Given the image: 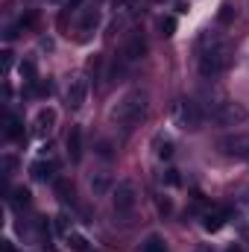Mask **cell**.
Wrapping results in <instances>:
<instances>
[{"mask_svg": "<svg viewBox=\"0 0 249 252\" xmlns=\"http://www.w3.org/2000/svg\"><path fill=\"white\" fill-rule=\"evenodd\" d=\"M232 62V50L223 38H211L205 35L202 38V50H199V73L205 79H214L217 73H223Z\"/></svg>", "mask_w": 249, "mask_h": 252, "instance_id": "cell-1", "label": "cell"}, {"mask_svg": "<svg viewBox=\"0 0 249 252\" xmlns=\"http://www.w3.org/2000/svg\"><path fill=\"white\" fill-rule=\"evenodd\" d=\"M147 91H141V88H135V91H129L124 94L118 103H115V109H112V121L121 126H132L138 124L141 118H144V112H147Z\"/></svg>", "mask_w": 249, "mask_h": 252, "instance_id": "cell-2", "label": "cell"}, {"mask_svg": "<svg viewBox=\"0 0 249 252\" xmlns=\"http://www.w3.org/2000/svg\"><path fill=\"white\" fill-rule=\"evenodd\" d=\"M170 118H173V124L179 129H190L193 132V129L202 126V109L193 100H176L170 106Z\"/></svg>", "mask_w": 249, "mask_h": 252, "instance_id": "cell-3", "label": "cell"}, {"mask_svg": "<svg viewBox=\"0 0 249 252\" xmlns=\"http://www.w3.org/2000/svg\"><path fill=\"white\" fill-rule=\"evenodd\" d=\"M112 205L118 217H129L138 205V188L135 182H118V188L112 190Z\"/></svg>", "mask_w": 249, "mask_h": 252, "instance_id": "cell-4", "label": "cell"}, {"mask_svg": "<svg viewBox=\"0 0 249 252\" xmlns=\"http://www.w3.org/2000/svg\"><path fill=\"white\" fill-rule=\"evenodd\" d=\"M214 124H220V126H241V124H247V118H249V112L241 106V103H235V100H226L214 115Z\"/></svg>", "mask_w": 249, "mask_h": 252, "instance_id": "cell-5", "label": "cell"}, {"mask_svg": "<svg viewBox=\"0 0 249 252\" xmlns=\"http://www.w3.org/2000/svg\"><path fill=\"white\" fill-rule=\"evenodd\" d=\"M85 97H88V79H85V76H76V79H70V85H67V91H64V100H67V106H70V109H82Z\"/></svg>", "mask_w": 249, "mask_h": 252, "instance_id": "cell-6", "label": "cell"}, {"mask_svg": "<svg viewBox=\"0 0 249 252\" xmlns=\"http://www.w3.org/2000/svg\"><path fill=\"white\" fill-rule=\"evenodd\" d=\"M220 150L235 158H249V135H232L220 141Z\"/></svg>", "mask_w": 249, "mask_h": 252, "instance_id": "cell-7", "label": "cell"}, {"mask_svg": "<svg viewBox=\"0 0 249 252\" xmlns=\"http://www.w3.org/2000/svg\"><path fill=\"white\" fill-rule=\"evenodd\" d=\"M53 129H56V112L53 109H41L35 115V121H32V135L35 138H47Z\"/></svg>", "mask_w": 249, "mask_h": 252, "instance_id": "cell-8", "label": "cell"}, {"mask_svg": "<svg viewBox=\"0 0 249 252\" xmlns=\"http://www.w3.org/2000/svg\"><path fill=\"white\" fill-rule=\"evenodd\" d=\"M199 100H202V103H196V106H199L202 112H208V115H214V112L226 103V97H223L220 88H202V91H199Z\"/></svg>", "mask_w": 249, "mask_h": 252, "instance_id": "cell-9", "label": "cell"}, {"mask_svg": "<svg viewBox=\"0 0 249 252\" xmlns=\"http://www.w3.org/2000/svg\"><path fill=\"white\" fill-rule=\"evenodd\" d=\"M144 56H147V41H144L141 32H132L129 41H126V47H124V59L126 62H138Z\"/></svg>", "mask_w": 249, "mask_h": 252, "instance_id": "cell-10", "label": "cell"}, {"mask_svg": "<svg viewBox=\"0 0 249 252\" xmlns=\"http://www.w3.org/2000/svg\"><path fill=\"white\" fill-rule=\"evenodd\" d=\"M64 147H67V156H70V161H79V158H82V129H79V126H70Z\"/></svg>", "mask_w": 249, "mask_h": 252, "instance_id": "cell-11", "label": "cell"}, {"mask_svg": "<svg viewBox=\"0 0 249 252\" xmlns=\"http://www.w3.org/2000/svg\"><path fill=\"white\" fill-rule=\"evenodd\" d=\"M226 220H229V211H223V208H214V211H208V214H205L202 226H205V232H220V229L226 226Z\"/></svg>", "mask_w": 249, "mask_h": 252, "instance_id": "cell-12", "label": "cell"}, {"mask_svg": "<svg viewBox=\"0 0 249 252\" xmlns=\"http://www.w3.org/2000/svg\"><path fill=\"white\" fill-rule=\"evenodd\" d=\"M30 173H32L35 182H50V179L56 176V164H53V161H35V164L30 167Z\"/></svg>", "mask_w": 249, "mask_h": 252, "instance_id": "cell-13", "label": "cell"}, {"mask_svg": "<svg viewBox=\"0 0 249 252\" xmlns=\"http://www.w3.org/2000/svg\"><path fill=\"white\" fill-rule=\"evenodd\" d=\"M97 24H100V12H97V9H85L82 18H79V24H76V30H79V32H94Z\"/></svg>", "mask_w": 249, "mask_h": 252, "instance_id": "cell-14", "label": "cell"}, {"mask_svg": "<svg viewBox=\"0 0 249 252\" xmlns=\"http://www.w3.org/2000/svg\"><path fill=\"white\" fill-rule=\"evenodd\" d=\"M141 252H167L164 238H161V235H150V238L141 244Z\"/></svg>", "mask_w": 249, "mask_h": 252, "instance_id": "cell-15", "label": "cell"}, {"mask_svg": "<svg viewBox=\"0 0 249 252\" xmlns=\"http://www.w3.org/2000/svg\"><path fill=\"white\" fill-rule=\"evenodd\" d=\"M24 126H21V118L18 115H9L6 118V138H21Z\"/></svg>", "mask_w": 249, "mask_h": 252, "instance_id": "cell-16", "label": "cell"}, {"mask_svg": "<svg viewBox=\"0 0 249 252\" xmlns=\"http://www.w3.org/2000/svg\"><path fill=\"white\" fill-rule=\"evenodd\" d=\"M56 193L62 202H73V185L67 179H56Z\"/></svg>", "mask_w": 249, "mask_h": 252, "instance_id": "cell-17", "label": "cell"}, {"mask_svg": "<svg viewBox=\"0 0 249 252\" xmlns=\"http://www.w3.org/2000/svg\"><path fill=\"white\" fill-rule=\"evenodd\" d=\"M156 156H158V158H170V156H173V141L156 138Z\"/></svg>", "mask_w": 249, "mask_h": 252, "instance_id": "cell-18", "label": "cell"}, {"mask_svg": "<svg viewBox=\"0 0 249 252\" xmlns=\"http://www.w3.org/2000/svg\"><path fill=\"white\" fill-rule=\"evenodd\" d=\"M18 70H21V76H24V82H35V62H32V59H24Z\"/></svg>", "mask_w": 249, "mask_h": 252, "instance_id": "cell-19", "label": "cell"}, {"mask_svg": "<svg viewBox=\"0 0 249 252\" xmlns=\"http://www.w3.org/2000/svg\"><path fill=\"white\" fill-rule=\"evenodd\" d=\"M67 244H70V250L73 252H88V241H85L82 235H76V232L67 235Z\"/></svg>", "mask_w": 249, "mask_h": 252, "instance_id": "cell-20", "label": "cell"}, {"mask_svg": "<svg viewBox=\"0 0 249 252\" xmlns=\"http://www.w3.org/2000/svg\"><path fill=\"white\" fill-rule=\"evenodd\" d=\"M91 190H94V193H106V190H109V176H106V173L91 176Z\"/></svg>", "mask_w": 249, "mask_h": 252, "instance_id": "cell-21", "label": "cell"}, {"mask_svg": "<svg viewBox=\"0 0 249 252\" xmlns=\"http://www.w3.org/2000/svg\"><path fill=\"white\" fill-rule=\"evenodd\" d=\"M12 205H18V208L30 205V190L27 188H15L12 190Z\"/></svg>", "mask_w": 249, "mask_h": 252, "instance_id": "cell-22", "label": "cell"}, {"mask_svg": "<svg viewBox=\"0 0 249 252\" xmlns=\"http://www.w3.org/2000/svg\"><path fill=\"white\" fill-rule=\"evenodd\" d=\"M158 27H161V35H173V32H176V18H173V15H164V18L158 21Z\"/></svg>", "mask_w": 249, "mask_h": 252, "instance_id": "cell-23", "label": "cell"}, {"mask_svg": "<svg viewBox=\"0 0 249 252\" xmlns=\"http://www.w3.org/2000/svg\"><path fill=\"white\" fill-rule=\"evenodd\" d=\"M235 15H238V12H235V6H232V3H223V6H220V24H232V21H235Z\"/></svg>", "mask_w": 249, "mask_h": 252, "instance_id": "cell-24", "label": "cell"}, {"mask_svg": "<svg viewBox=\"0 0 249 252\" xmlns=\"http://www.w3.org/2000/svg\"><path fill=\"white\" fill-rule=\"evenodd\" d=\"M3 167H6V176H12V173H15V167H18V161H15L12 156H6V158H3Z\"/></svg>", "mask_w": 249, "mask_h": 252, "instance_id": "cell-25", "label": "cell"}, {"mask_svg": "<svg viewBox=\"0 0 249 252\" xmlns=\"http://www.w3.org/2000/svg\"><path fill=\"white\" fill-rule=\"evenodd\" d=\"M161 182H167V185H179V176H176V170H164Z\"/></svg>", "mask_w": 249, "mask_h": 252, "instance_id": "cell-26", "label": "cell"}, {"mask_svg": "<svg viewBox=\"0 0 249 252\" xmlns=\"http://www.w3.org/2000/svg\"><path fill=\"white\" fill-rule=\"evenodd\" d=\"M56 229H59L62 235H70V232H67V217H64V214H59V217H56Z\"/></svg>", "mask_w": 249, "mask_h": 252, "instance_id": "cell-27", "label": "cell"}, {"mask_svg": "<svg viewBox=\"0 0 249 252\" xmlns=\"http://www.w3.org/2000/svg\"><path fill=\"white\" fill-rule=\"evenodd\" d=\"M100 156H103V158H109V156H112V150H109V144H100Z\"/></svg>", "mask_w": 249, "mask_h": 252, "instance_id": "cell-28", "label": "cell"}, {"mask_svg": "<svg viewBox=\"0 0 249 252\" xmlns=\"http://www.w3.org/2000/svg\"><path fill=\"white\" fill-rule=\"evenodd\" d=\"M0 250H3V252H15V247H12V241H3V244H0Z\"/></svg>", "mask_w": 249, "mask_h": 252, "instance_id": "cell-29", "label": "cell"}, {"mask_svg": "<svg viewBox=\"0 0 249 252\" xmlns=\"http://www.w3.org/2000/svg\"><path fill=\"white\" fill-rule=\"evenodd\" d=\"M158 208H161V211L167 214V211H170V202H167V199H158Z\"/></svg>", "mask_w": 249, "mask_h": 252, "instance_id": "cell-30", "label": "cell"}, {"mask_svg": "<svg viewBox=\"0 0 249 252\" xmlns=\"http://www.w3.org/2000/svg\"><path fill=\"white\" fill-rule=\"evenodd\" d=\"M229 252H244V250H241V247H232V250H229Z\"/></svg>", "mask_w": 249, "mask_h": 252, "instance_id": "cell-31", "label": "cell"}, {"mask_svg": "<svg viewBox=\"0 0 249 252\" xmlns=\"http://www.w3.org/2000/svg\"><path fill=\"white\" fill-rule=\"evenodd\" d=\"M50 3H62V0H50Z\"/></svg>", "mask_w": 249, "mask_h": 252, "instance_id": "cell-32", "label": "cell"}]
</instances>
